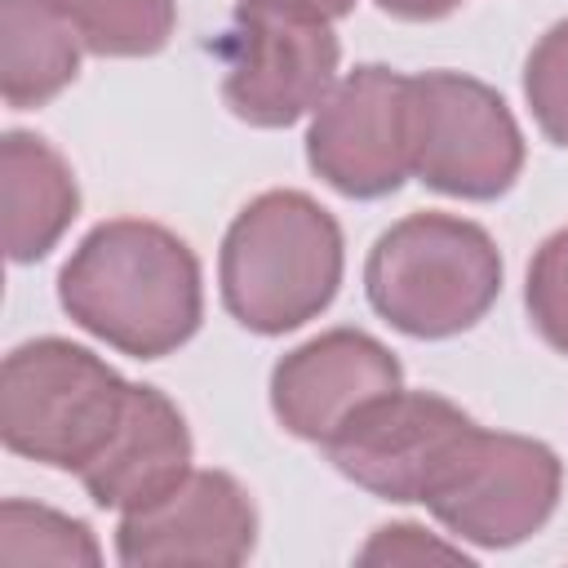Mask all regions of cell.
<instances>
[{"mask_svg": "<svg viewBox=\"0 0 568 568\" xmlns=\"http://www.w3.org/2000/svg\"><path fill=\"white\" fill-rule=\"evenodd\" d=\"M311 169L342 195H390L408 169V75L355 67L315 106L306 133Z\"/></svg>", "mask_w": 568, "mask_h": 568, "instance_id": "cell-9", "label": "cell"}, {"mask_svg": "<svg viewBox=\"0 0 568 568\" xmlns=\"http://www.w3.org/2000/svg\"><path fill=\"white\" fill-rule=\"evenodd\" d=\"M368 302L408 337H448L484 320L501 293V257L484 226L448 213L395 222L364 266Z\"/></svg>", "mask_w": 568, "mask_h": 568, "instance_id": "cell-3", "label": "cell"}, {"mask_svg": "<svg viewBox=\"0 0 568 568\" xmlns=\"http://www.w3.org/2000/svg\"><path fill=\"white\" fill-rule=\"evenodd\" d=\"M80 209L67 160L36 133H9L0 146V213L4 253L13 262L44 257Z\"/></svg>", "mask_w": 568, "mask_h": 568, "instance_id": "cell-13", "label": "cell"}, {"mask_svg": "<svg viewBox=\"0 0 568 568\" xmlns=\"http://www.w3.org/2000/svg\"><path fill=\"white\" fill-rule=\"evenodd\" d=\"M191 470V435L182 413L155 386H129L124 413L106 444L75 470L84 493L106 510H138L182 484Z\"/></svg>", "mask_w": 568, "mask_h": 568, "instance_id": "cell-12", "label": "cell"}, {"mask_svg": "<svg viewBox=\"0 0 568 568\" xmlns=\"http://www.w3.org/2000/svg\"><path fill=\"white\" fill-rule=\"evenodd\" d=\"M80 31L58 0H0V89L9 106H40L80 71Z\"/></svg>", "mask_w": 568, "mask_h": 568, "instance_id": "cell-14", "label": "cell"}, {"mask_svg": "<svg viewBox=\"0 0 568 568\" xmlns=\"http://www.w3.org/2000/svg\"><path fill=\"white\" fill-rule=\"evenodd\" d=\"M528 315L537 333L568 355V226L555 231L528 266Z\"/></svg>", "mask_w": 568, "mask_h": 568, "instance_id": "cell-18", "label": "cell"}, {"mask_svg": "<svg viewBox=\"0 0 568 568\" xmlns=\"http://www.w3.org/2000/svg\"><path fill=\"white\" fill-rule=\"evenodd\" d=\"M129 382L62 337L18 346L0 373V435L13 453L80 470L115 430Z\"/></svg>", "mask_w": 568, "mask_h": 568, "instance_id": "cell-4", "label": "cell"}, {"mask_svg": "<svg viewBox=\"0 0 568 568\" xmlns=\"http://www.w3.org/2000/svg\"><path fill=\"white\" fill-rule=\"evenodd\" d=\"M475 422L430 390H386L355 408L324 444L333 466L390 501H426Z\"/></svg>", "mask_w": 568, "mask_h": 568, "instance_id": "cell-8", "label": "cell"}, {"mask_svg": "<svg viewBox=\"0 0 568 568\" xmlns=\"http://www.w3.org/2000/svg\"><path fill=\"white\" fill-rule=\"evenodd\" d=\"M408 169L462 200H493L510 191L524 169V138L506 102L462 75H408Z\"/></svg>", "mask_w": 568, "mask_h": 568, "instance_id": "cell-6", "label": "cell"}, {"mask_svg": "<svg viewBox=\"0 0 568 568\" xmlns=\"http://www.w3.org/2000/svg\"><path fill=\"white\" fill-rule=\"evenodd\" d=\"M222 302L253 333H288L342 284V231L302 191L257 195L222 240Z\"/></svg>", "mask_w": 568, "mask_h": 568, "instance_id": "cell-2", "label": "cell"}, {"mask_svg": "<svg viewBox=\"0 0 568 568\" xmlns=\"http://www.w3.org/2000/svg\"><path fill=\"white\" fill-rule=\"evenodd\" d=\"M257 537V510L248 493L222 470H186L164 497L124 510L115 546L133 568L204 564L231 568L244 564Z\"/></svg>", "mask_w": 568, "mask_h": 568, "instance_id": "cell-10", "label": "cell"}, {"mask_svg": "<svg viewBox=\"0 0 568 568\" xmlns=\"http://www.w3.org/2000/svg\"><path fill=\"white\" fill-rule=\"evenodd\" d=\"M559 479V457L541 439L475 426L426 493V506L462 541L515 546L550 519Z\"/></svg>", "mask_w": 568, "mask_h": 568, "instance_id": "cell-7", "label": "cell"}, {"mask_svg": "<svg viewBox=\"0 0 568 568\" xmlns=\"http://www.w3.org/2000/svg\"><path fill=\"white\" fill-rule=\"evenodd\" d=\"M524 93L541 124V133L559 146H568V18L555 22L524 67Z\"/></svg>", "mask_w": 568, "mask_h": 568, "instance_id": "cell-17", "label": "cell"}, {"mask_svg": "<svg viewBox=\"0 0 568 568\" xmlns=\"http://www.w3.org/2000/svg\"><path fill=\"white\" fill-rule=\"evenodd\" d=\"M337 58L342 49L324 13L293 0H240L222 40V98L257 129L293 124L324 102Z\"/></svg>", "mask_w": 568, "mask_h": 568, "instance_id": "cell-5", "label": "cell"}, {"mask_svg": "<svg viewBox=\"0 0 568 568\" xmlns=\"http://www.w3.org/2000/svg\"><path fill=\"white\" fill-rule=\"evenodd\" d=\"M399 386L395 355L359 333V328H333L315 342L288 351L271 373V408L297 439L328 444L342 422L364 408L368 399Z\"/></svg>", "mask_w": 568, "mask_h": 568, "instance_id": "cell-11", "label": "cell"}, {"mask_svg": "<svg viewBox=\"0 0 568 568\" xmlns=\"http://www.w3.org/2000/svg\"><path fill=\"white\" fill-rule=\"evenodd\" d=\"M67 315L124 355L178 351L200 324V262L164 226L115 217L93 226L58 275Z\"/></svg>", "mask_w": 568, "mask_h": 568, "instance_id": "cell-1", "label": "cell"}, {"mask_svg": "<svg viewBox=\"0 0 568 568\" xmlns=\"http://www.w3.org/2000/svg\"><path fill=\"white\" fill-rule=\"evenodd\" d=\"M359 559L364 564H417V559H462V550L422 537V528H413V524H395V528H382L359 550Z\"/></svg>", "mask_w": 568, "mask_h": 568, "instance_id": "cell-19", "label": "cell"}, {"mask_svg": "<svg viewBox=\"0 0 568 568\" xmlns=\"http://www.w3.org/2000/svg\"><path fill=\"white\" fill-rule=\"evenodd\" d=\"M293 4H306V9H315L324 18H342V13H351L355 0H293Z\"/></svg>", "mask_w": 568, "mask_h": 568, "instance_id": "cell-21", "label": "cell"}, {"mask_svg": "<svg viewBox=\"0 0 568 568\" xmlns=\"http://www.w3.org/2000/svg\"><path fill=\"white\" fill-rule=\"evenodd\" d=\"M386 13H395V18H444V13H453L462 0H377Z\"/></svg>", "mask_w": 568, "mask_h": 568, "instance_id": "cell-20", "label": "cell"}, {"mask_svg": "<svg viewBox=\"0 0 568 568\" xmlns=\"http://www.w3.org/2000/svg\"><path fill=\"white\" fill-rule=\"evenodd\" d=\"M84 49L102 58H142L173 36V0H58Z\"/></svg>", "mask_w": 568, "mask_h": 568, "instance_id": "cell-15", "label": "cell"}, {"mask_svg": "<svg viewBox=\"0 0 568 568\" xmlns=\"http://www.w3.org/2000/svg\"><path fill=\"white\" fill-rule=\"evenodd\" d=\"M102 550L80 519L9 497L0 510V564H98Z\"/></svg>", "mask_w": 568, "mask_h": 568, "instance_id": "cell-16", "label": "cell"}]
</instances>
